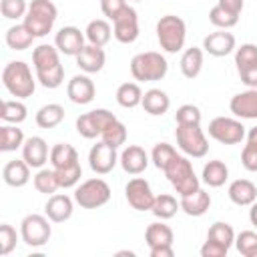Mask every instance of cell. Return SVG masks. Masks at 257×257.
Wrapping results in <instances>:
<instances>
[{"label":"cell","instance_id":"d590c367","mask_svg":"<svg viewBox=\"0 0 257 257\" xmlns=\"http://www.w3.org/2000/svg\"><path fill=\"white\" fill-rule=\"evenodd\" d=\"M179 209H181V203H177V199H175L173 195L163 193V195H157V197H155V203H153V209H151V211H153L155 217H159V219L163 221V219L175 217Z\"/></svg>","mask_w":257,"mask_h":257},{"label":"cell","instance_id":"f5cc1de1","mask_svg":"<svg viewBox=\"0 0 257 257\" xmlns=\"http://www.w3.org/2000/svg\"><path fill=\"white\" fill-rule=\"evenodd\" d=\"M239 76H241V82L247 84L249 88H257V62L239 70Z\"/></svg>","mask_w":257,"mask_h":257},{"label":"cell","instance_id":"8fae6325","mask_svg":"<svg viewBox=\"0 0 257 257\" xmlns=\"http://www.w3.org/2000/svg\"><path fill=\"white\" fill-rule=\"evenodd\" d=\"M209 137L223 145H239L245 139V126L229 116H217L209 122Z\"/></svg>","mask_w":257,"mask_h":257},{"label":"cell","instance_id":"f907efd6","mask_svg":"<svg viewBox=\"0 0 257 257\" xmlns=\"http://www.w3.org/2000/svg\"><path fill=\"white\" fill-rule=\"evenodd\" d=\"M126 6V0H100V10L108 20H114Z\"/></svg>","mask_w":257,"mask_h":257},{"label":"cell","instance_id":"ab89813d","mask_svg":"<svg viewBox=\"0 0 257 257\" xmlns=\"http://www.w3.org/2000/svg\"><path fill=\"white\" fill-rule=\"evenodd\" d=\"M241 165L251 173L257 171V126L249 128L247 133V145L241 153Z\"/></svg>","mask_w":257,"mask_h":257},{"label":"cell","instance_id":"1f68e13d","mask_svg":"<svg viewBox=\"0 0 257 257\" xmlns=\"http://www.w3.org/2000/svg\"><path fill=\"white\" fill-rule=\"evenodd\" d=\"M173 229L165 223H151L145 231V241L149 247H159V245H173Z\"/></svg>","mask_w":257,"mask_h":257},{"label":"cell","instance_id":"f1b7e54d","mask_svg":"<svg viewBox=\"0 0 257 257\" xmlns=\"http://www.w3.org/2000/svg\"><path fill=\"white\" fill-rule=\"evenodd\" d=\"M64 120V108L56 102H50V104H44L38 108L36 112V124L40 128H54L58 126L60 122Z\"/></svg>","mask_w":257,"mask_h":257},{"label":"cell","instance_id":"bcb514c9","mask_svg":"<svg viewBox=\"0 0 257 257\" xmlns=\"http://www.w3.org/2000/svg\"><path fill=\"white\" fill-rule=\"evenodd\" d=\"M0 10H2V16L4 18L18 20V18H24L26 16L28 4H26V0H2L0 2Z\"/></svg>","mask_w":257,"mask_h":257},{"label":"cell","instance_id":"4dcf8cb0","mask_svg":"<svg viewBox=\"0 0 257 257\" xmlns=\"http://www.w3.org/2000/svg\"><path fill=\"white\" fill-rule=\"evenodd\" d=\"M203 183H207L209 187H223L225 181L229 179V169L223 161L215 159V161H209L205 167H203Z\"/></svg>","mask_w":257,"mask_h":257},{"label":"cell","instance_id":"277c9868","mask_svg":"<svg viewBox=\"0 0 257 257\" xmlns=\"http://www.w3.org/2000/svg\"><path fill=\"white\" fill-rule=\"evenodd\" d=\"M165 175H167L169 183L175 187V191H177L181 197L191 195V193H195L197 189H201V183H199V179H197V175H195V171H193V165H191V161H189L187 157L177 155V157L169 163V167L165 169Z\"/></svg>","mask_w":257,"mask_h":257},{"label":"cell","instance_id":"7bdbcfd3","mask_svg":"<svg viewBox=\"0 0 257 257\" xmlns=\"http://www.w3.org/2000/svg\"><path fill=\"white\" fill-rule=\"evenodd\" d=\"M209 20H211L213 26H217L221 30H227V28H231V26H235L239 22V16L229 12V10H225V8H221L219 4H215L211 8V12H209Z\"/></svg>","mask_w":257,"mask_h":257},{"label":"cell","instance_id":"f546056e","mask_svg":"<svg viewBox=\"0 0 257 257\" xmlns=\"http://www.w3.org/2000/svg\"><path fill=\"white\" fill-rule=\"evenodd\" d=\"M50 163H52V169H64V167H70L74 163H78V153L72 145H66V143H58L50 149Z\"/></svg>","mask_w":257,"mask_h":257},{"label":"cell","instance_id":"9a60e30c","mask_svg":"<svg viewBox=\"0 0 257 257\" xmlns=\"http://www.w3.org/2000/svg\"><path fill=\"white\" fill-rule=\"evenodd\" d=\"M54 46L58 48V52H62L66 56H76L86 46L84 44V34L76 26H62L56 32Z\"/></svg>","mask_w":257,"mask_h":257},{"label":"cell","instance_id":"d4e9b609","mask_svg":"<svg viewBox=\"0 0 257 257\" xmlns=\"http://www.w3.org/2000/svg\"><path fill=\"white\" fill-rule=\"evenodd\" d=\"M209 207H211V195L203 189H197L195 193L181 197V209L189 217H201L209 211Z\"/></svg>","mask_w":257,"mask_h":257},{"label":"cell","instance_id":"52a82bcc","mask_svg":"<svg viewBox=\"0 0 257 257\" xmlns=\"http://www.w3.org/2000/svg\"><path fill=\"white\" fill-rule=\"evenodd\" d=\"M179 149L193 159H201L209 151V141L201 128V124H177L175 131Z\"/></svg>","mask_w":257,"mask_h":257},{"label":"cell","instance_id":"836d02e7","mask_svg":"<svg viewBox=\"0 0 257 257\" xmlns=\"http://www.w3.org/2000/svg\"><path fill=\"white\" fill-rule=\"evenodd\" d=\"M116 102L122 108H135L143 102V90L137 82H122L116 88Z\"/></svg>","mask_w":257,"mask_h":257},{"label":"cell","instance_id":"4316f807","mask_svg":"<svg viewBox=\"0 0 257 257\" xmlns=\"http://www.w3.org/2000/svg\"><path fill=\"white\" fill-rule=\"evenodd\" d=\"M34 38L36 36L26 28L24 22L22 24H16V26H10L6 30V44L12 50H26V48H30L32 42H34Z\"/></svg>","mask_w":257,"mask_h":257},{"label":"cell","instance_id":"7402d4cb","mask_svg":"<svg viewBox=\"0 0 257 257\" xmlns=\"http://www.w3.org/2000/svg\"><path fill=\"white\" fill-rule=\"evenodd\" d=\"M104 60H106V54L100 46H94V44H86L78 54H76V66L88 74L92 72H98L102 70L104 66Z\"/></svg>","mask_w":257,"mask_h":257},{"label":"cell","instance_id":"5bb4252c","mask_svg":"<svg viewBox=\"0 0 257 257\" xmlns=\"http://www.w3.org/2000/svg\"><path fill=\"white\" fill-rule=\"evenodd\" d=\"M118 163V157H116V149L106 145L104 141L96 143L90 153H88V165L90 169L96 173V175H106L114 169V165Z\"/></svg>","mask_w":257,"mask_h":257},{"label":"cell","instance_id":"8992f818","mask_svg":"<svg viewBox=\"0 0 257 257\" xmlns=\"http://www.w3.org/2000/svg\"><path fill=\"white\" fill-rule=\"evenodd\" d=\"M157 38L159 44L165 52H179L185 46L187 40V26L185 20L175 16V14H167L157 22Z\"/></svg>","mask_w":257,"mask_h":257},{"label":"cell","instance_id":"60d3db41","mask_svg":"<svg viewBox=\"0 0 257 257\" xmlns=\"http://www.w3.org/2000/svg\"><path fill=\"white\" fill-rule=\"evenodd\" d=\"M100 137H102V141H104L106 145L118 149V147L124 145V141H126V126L116 118V120H112V122L102 131Z\"/></svg>","mask_w":257,"mask_h":257},{"label":"cell","instance_id":"8d00e7d4","mask_svg":"<svg viewBox=\"0 0 257 257\" xmlns=\"http://www.w3.org/2000/svg\"><path fill=\"white\" fill-rule=\"evenodd\" d=\"M34 189L38 193H44V195H54L56 189H60L56 171L54 169H40L34 175Z\"/></svg>","mask_w":257,"mask_h":257},{"label":"cell","instance_id":"ac0fdd59","mask_svg":"<svg viewBox=\"0 0 257 257\" xmlns=\"http://www.w3.org/2000/svg\"><path fill=\"white\" fill-rule=\"evenodd\" d=\"M118 163H120V167H122L124 173H128V175H141V173L147 169V165H149V155L145 153L143 147H139V145H128V147L120 153Z\"/></svg>","mask_w":257,"mask_h":257},{"label":"cell","instance_id":"c3c4849f","mask_svg":"<svg viewBox=\"0 0 257 257\" xmlns=\"http://www.w3.org/2000/svg\"><path fill=\"white\" fill-rule=\"evenodd\" d=\"M16 241H18L16 229L8 223H2L0 225V255L6 257L8 253H12V249L16 247Z\"/></svg>","mask_w":257,"mask_h":257},{"label":"cell","instance_id":"ba28073f","mask_svg":"<svg viewBox=\"0 0 257 257\" xmlns=\"http://www.w3.org/2000/svg\"><path fill=\"white\" fill-rule=\"evenodd\" d=\"M110 199V187L106 181L102 179H88L84 183H80L74 191V201L82 207V209H98L102 205H106Z\"/></svg>","mask_w":257,"mask_h":257},{"label":"cell","instance_id":"603a6c76","mask_svg":"<svg viewBox=\"0 0 257 257\" xmlns=\"http://www.w3.org/2000/svg\"><path fill=\"white\" fill-rule=\"evenodd\" d=\"M2 179L8 187H24L30 181V165L24 159L8 161L2 169Z\"/></svg>","mask_w":257,"mask_h":257},{"label":"cell","instance_id":"cb8c5ba5","mask_svg":"<svg viewBox=\"0 0 257 257\" xmlns=\"http://www.w3.org/2000/svg\"><path fill=\"white\" fill-rule=\"evenodd\" d=\"M229 199L239 207H251L253 201H257V187L249 179H237L229 185Z\"/></svg>","mask_w":257,"mask_h":257},{"label":"cell","instance_id":"3957f363","mask_svg":"<svg viewBox=\"0 0 257 257\" xmlns=\"http://www.w3.org/2000/svg\"><path fill=\"white\" fill-rule=\"evenodd\" d=\"M167 70H169L167 58L155 50L141 52V54L133 56V60H131V74L135 80H141V82L161 80V78H165Z\"/></svg>","mask_w":257,"mask_h":257},{"label":"cell","instance_id":"2e32d148","mask_svg":"<svg viewBox=\"0 0 257 257\" xmlns=\"http://www.w3.org/2000/svg\"><path fill=\"white\" fill-rule=\"evenodd\" d=\"M66 94L74 104H88V102H92V98L96 94V88H94V82L88 76L76 74L68 80Z\"/></svg>","mask_w":257,"mask_h":257},{"label":"cell","instance_id":"11a10c76","mask_svg":"<svg viewBox=\"0 0 257 257\" xmlns=\"http://www.w3.org/2000/svg\"><path fill=\"white\" fill-rule=\"evenodd\" d=\"M173 245H159V247H151V257H173Z\"/></svg>","mask_w":257,"mask_h":257},{"label":"cell","instance_id":"484cf974","mask_svg":"<svg viewBox=\"0 0 257 257\" xmlns=\"http://www.w3.org/2000/svg\"><path fill=\"white\" fill-rule=\"evenodd\" d=\"M143 108H145V112H149L151 116H161V114H165L167 110H169V106H171V98H169V94L165 92V90H161V88H151V90H147L145 94H143Z\"/></svg>","mask_w":257,"mask_h":257},{"label":"cell","instance_id":"7a4b0ae2","mask_svg":"<svg viewBox=\"0 0 257 257\" xmlns=\"http://www.w3.org/2000/svg\"><path fill=\"white\" fill-rule=\"evenodd\" d=\"M2 84L16 98H28L34 94V88H36V80L32 78V70L22 60H12L4 66Z\"/></svg>","mask_w":257,"mask_h":257},{"label":"cell","instance_id":"30bf717a","mask_svg":"<svg viewBox=\"0 0 257 257\" xmlns=\"http://www.w3.org/2000/svg\"><path fill=\"white\" fill-rule=\"evenodd\" d=\"M116 120V116L106 108H94L90 112H84L76 118V131L84 139H96L102 135V131Z\"/></svg>","mask_w":257,"mask_h":257},{"label":"cell","instance_id":"ffe728a7","mask_svg":"<svg viewBox=\"0 0 257 257\" xmlns=\"http://www.w3.org/2000/svg\"><path fill=\"white\" fill-rule=\"evenodd\" d=\"M72 199L68 195H62V193H54L48 197L46 205H44V213L46 217L52 221V223H64L70 219L72 215Z\"/></svg>","mask_w":257,"mask_h":257},{"label":"cell","instance_id":"44dd1931","mask_svg":"<svg viewBox=\"0 0 257 257\" xmlns=\"http://www.w3.org/2000/svg\"><path fill=\"white\" fill-rule=\"evenodd\" d=\"M203 48L211 56H227L235 48V36L227 30H217L211 32L203 38Z\"/></svg>","mask_w":257,"mask_h":257},{"label":"cell","instance_id":"681fc988","mask_svg":"<svg viewBox=\"0 0 257 257\" xmlns=\"http://www.w3.org/2000/svg\"><path fill=\"white\" fill-rule=\"evenodd\" d=\"M177 124H201V110L195 104H183L175 112Z\"/></svg>","mask_w":257,"mask_h":257},{"label":"cell","instance_id":"db71d44e","mask_svg":"<svg viewBox=\"0 0 257 257\" xmlns=\"http://www.w3.org/2000/svg\"><path fill=\"white\" fill-rule=\"evenodd\" d=\"M221 8H225V10H229V12H233V14H241V10H243V0H219L217 2Z\"/></svg>","mask_w":257,"mask_h":257},{"label":"cell","instance_id":"d6986e66","mask_svg":"<svg viewBox=\"0 0 257 257\" xmlns=\"http://www.w3.org/2000/svg\"><path fill=\"white\" fill-rule=\"evenodd\" d=\"M229 108L239 118H257V88H249L235 94L229 102Z\"/></svg>","mask_w":257,"mask_h":257},{"label":"cell","instance_id":"d6a6232c","mask_svg":"<svg viewBox=\"0 0 257 257\" xmlns=\"http://www.w3.org/2000/svg\"><path fill=\"white\" fill-rule=\"evenodd\" d=\"M201 68H203V50L197 46L187 48L181 56V72L187 78H195V76H199Z\"/></svg>","mask_w":257,"mask_h":257},{"label":"cell","instance_id":"e575fe53","mask_svg":"<svg viewBox=\"0 0 257 257\" xmlns=\"http://www.w3.org/2000/svg\"><path fill=\"white\" fill-rule=\"evenodd\" d=\"M24 145V133L16 124H4L0 126V151L10 153Z\"/></svg>","mask_w":257,"mask_h":257},{"label":"cell","instance_id":"4fadbf2b","mask_svg":"<svg viewBox=\"0 0 257 257\" xmlns=\"http://www.w3.org/2000/svg\"><path fill=\"white\" fill-rule=\"evenodd\" d=\"M114 28H112V34L114 38L120 42V44H131L139 38V16H137V10L126 6L114 20H112Z\"/></svg>","mask_w":257,"mask_h":257},{"label":"cell","instance_id":"f6af8a7d","mask_svg":"<svg viewBox=\"0 0 257 257\" xmlns=\"http://www.w3.org/2000/svg\"><path fill=\"white\" fill-rule=\"evenodd\" d=\"M56 171V177H58V183L62 189H70L74 187L80 177H82V169H80V163H74L70 167H64V169H54Z\"/></svg>","mask_w":257,"mask_h":257},{"label":"cell","instance_id":"6da1fadb","mask_svg":"<svg viewBox=\"0 0 257 257\" xmlns=\"http://www.w3.org/2000/svg\"><path fill=\"white\" fill-rule=\"evenodd\" d=\"M32 64L36 70V80L44 88H58L64 80V68L58 58V48L50 44H38L32 50Z\"/></svg>","mask_w":257,"mask_h":257},{"label":"cell","instance_id":"9f6ffc18","mask_svg":"<svg viewBox=\"0 0 257 257\" xmlns=\"http://www.w3.org/2000/svg\"><path fill=\"white\" fill-rule=\"evenodd\" d=\"M249 221H251V225L257 227V201L251 203V209H249Z\"/></svg>","mask_w":257,"mask_h":257},{"label":"cell","instance_id":"7c38bea8","mask_svg":"<svg viewBox=\"0 0 257 257\" xmlns=\"http://www.w3.org/2000/svg\"><path fill=\"white\" fill-rule=\"evenodd\" d=\"M124 195H126V201L133 209H137V211H151L153 209L155 195H153L147 179H143V177L131 179L124 187Z\"/></svg>","mask_w":257,"mask_h":257},{"label":"cell","instance_id":"f35d334b","mask_svg":"<svg viewBox=\"0 0 257 257\" xmlns=\"http://www.w3.org/2000/svg\"><path fill=\"white\" fill-rule=\"evenodd\" d=\"M207 239H209V241H215V243H219V245H223V247L229 249V247L235 243V231H233V227H231L229 223L217 221V223H213V225L209 227Z\"/></svg>","mask_w":257,"mask_h":257},{"label":"cell","instance_id":"b9f144b4","mask_svg":"<svg viewBox=\"0 0 257 257\" xmlns=\"http://www.w3.org/2000/svg\"><path fill=\"white\" fill-rule=\"evenodd\" d=\"M175 157H177V151H175V147L169 145V143H157L155 149H153V153H151V161H153L155 167L161 169V171H165V169L169 167V163H171Z\"/></svg>","mask_w":257,"mask_h":257},{"label":"cell","instance_id":"e0dca14e","mask_svg":"<svg viewBox=\"0 0 257 257\" xmlns=\"http://www.w3.org/2000/svg\"><path fill=\"white\" fill-rule=\"evenodd\" d=\"M48 145L42 137H30L22 145V159L32 167V169H42L44 163L48 161Z\"/></svg>","mask_w":257,"mask_h":257},{"label":"cell","instance_id":"ee69618b","mask_svg":"<svg viewBox=\"0 0 257 257\" xmlns=\"http://www.w3.org/2000/svg\"><path fill=\"white\" fill-rule=\"evenodd\" d=\"M235 247L243 257H257V233L241 231L235 237Z\"/></svg>","mask_w":257,"mask_h":257},{"label":"cell","instance_id":"6f0895ef","mask_svg":"<svg viewBox=\"0 0 257 257\" xmlns=\"http://www.w3.org/2000/svg\"><path fill=\"white\" fill-rule=\"evenodd\" d=\"M135 2H143V0H135Z\"/></svg>","mask_w":257,"mask_h":257},{"label":"cell","instance_id":"816d5d0a","mask_svg":"<svg viewBox=\"0 0 257 257\" xmlns=\"http://www.w3.org/2000/svg\"><path fill=\"white\" fill-rule=\"evenodd\" d=\"M227 247H223V245H219V243H215V241H205V245L201 247V257H225L227 255Z\"/></svg>","mask_w":257,"mask_h":257},{"label":"cell","instance_id":"74e56055","mask_svg":"<svg viewBox=\"0 0 257 257\" xmlns=\"http://www.w3.org/2000/svg\"><path fill=\"white\" fill-rule=\"evenodd\" d=\"M26 106L24 102L20 100H2V108H0V118L4 122H10V124H18L22 120H26Z\"/></svg>","mask_w":257,"mask_h":257},{"label":"cell","instance_id":"7dc6e473","mask_svg":"<svg viewBox=\"0 0 257 257\" xmlns=\"http://www.w3.org/2000/svg\"><path fill=\"white\" fill-rule=\"evenodd\" d=\"M257 62V46L255 44H241L235 52V64H237V70H243L251 64Z\"/></svg>","mask_w":257,"mask_h":257},{"label":"cell","instance_id":"5b68a950","mask_svg":"<svg viewBox=\"0 0 257 257\" xmlns=\"http://www.w3.org/2000/svg\"><path fill=\"white\" fill-rule=\"evenodd\" d=\"M56 16H58V10L50 0H32L28 4L24 24L36 38H40V36H46L52 30V26L56 22Z\"/></svg>","mask_w":257,"mask_h":257},{"label":"cell","instance_id":"9c48e42d","mask_svg":"<svg viewBox=\"0 0 257 257\" xmlns=\"http://www.w3.org/2000/svg\"><path fill=\"white\" fill-rule=\"evenodd\" d=\"M50 235H52V229H50L48 217H44V215L32 213V215H26L20 223V237L28 247L46 245Z\"/></svg>","mask_w":257,"mask_h":257},{"label":"cell","instance_id":"83f0119b","mask_svg":"<svg viewBox=\"0 0 257 257\" xmlns=\"http://www.w3.org/2000/svg\"><path fill=\"white\" fill-rule=\"evenodd\" d=\"M110 34H112V28L102 18L90 20L88 26H86V30H84V36H86L88 44H94V46H100V48L110 40Z\"/></svg>","mask_w":257,"mask_h":257}]
</instances>
